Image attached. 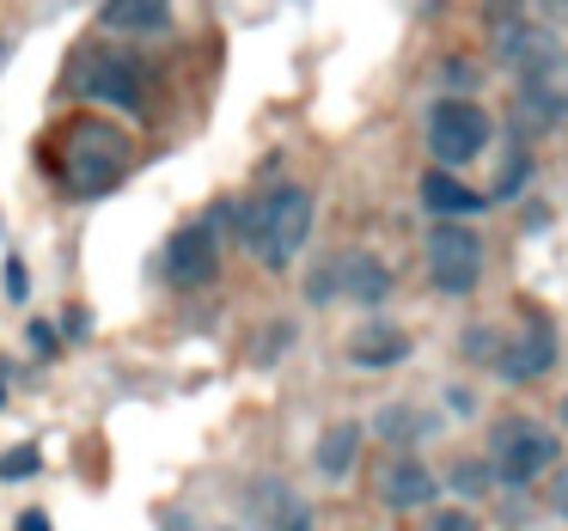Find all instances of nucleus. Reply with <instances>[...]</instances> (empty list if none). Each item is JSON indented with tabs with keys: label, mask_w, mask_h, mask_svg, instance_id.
<instances>
[{
	"label": "nucleus",
	"mask_w": 568,
	"mask_h": 531,
	"mask_svg": "<svg viewBox=\"0 0 568 531\" xmlns=\"http://www.w3.org/2000/svg\"><path fill=\"white\" fill-rule=\"evenodd\" d=\"M318 226V196L306 184H275L245 208V251L263 269H294Z\"/></svg>",
	"instance_id": "1"
},
{
	"label": "nucleus",
	"mask_w": 568,
	"mask_h": 531,
	"mask_svg": "<svg viewBox=\"0 0 568 531\" xmlns=\"http://www.w3.org/2000/svg\"><path fill=\"white\" fill-rule=\"evenodd\" d=\"M165 282L178 294H196L221 275V238H214V221H184L172 238H165V257H160Z\"/></svg>",
	"instance_id": "8"
},
{
	"label": "nucleus",
	"mask_w": 568,
	"mask_h": 531,
	"mask_svg": "<svg viewBox=\"0 0 568 531\" xmlns=\"http://www.w3.org/2000/svg\"><path fill=\"white\" fill-rule=\"evenodd\" d=\"M422 263H428V287L446 299H465L477 294L483 282V238L470 233L465 221H440L422 245Z\"/></svg>",
	"instance_id": "5"
},
{
	"label": "nucleus",
	"mask_w": 568,
	"mask_h": 531,
	"mask_svg": "<svg viewBox=\"0 0 568 531\" xmlns=\"http://www.w3.org/2000/svg\"><path fill=\"white\" fill-rule=\"evenodd\" d=\"M434 494H440V482H434V470L422 464L416 452H392L379 470V501L392 507V513H416V507H434Z\"/></svg>",
	"instance_id": "12"
},
{
	"label": "nucleus",
	"mask_w": 568,
	"mask_h": 531,
	"mask_svg": "<svg viewBox=\"0 0 568 531\" xmlns=\"http://www.w3.org/2000/svg\"><path fill=\"white\" fill-rule=\"evenodd\" d=\"M550 513L568 519V464H556V482H550Z\"/></svg>",
	"instance_id": "25"
},
{
	"label": "nucleus",
	"mask_w": 568,
	"mask_h": 531,
	"mask_svg": "<svg viewBox=\"0 0 568 531\" xmlns=\"http://www.w3.org/2000/svg\"><path fill=\"white\" fill-rule=\"evenodd\" d=\"M538 13H544V25H556V19H568V0H538Z\"/></svg>",
	"instance_id": "26"
},
{
	"label": "nucleus",
	"mask_w": 568,
	"mask_h": 531,
	"mask_svg": "<svg viewBox=\"0 0 568 531\" xmlns=\"http://www.w3.org/2000/svg\"><path fill=\"white\" fill-rule=\"evenodd\" d=\"M446 477H453V489L465 494V501H477V494L495 489V477H489V464H483V458H453V470H446Z\"/></svg>",
	"instance_id": "19"
},
{
	"label": "nucleus",
	"mask_w": 568,
	"mask_h": 531,
	"mask_svg": "<svg viewBox=\"0 0 568 531\" xmlns=\"http://www.w3.org/2000/svg\"><path fill=\"white\" fill-rule=\"evenodd\" d=\"M483 202H489V196L470 190L458 172H440V165H434V172L422 177V208L440 214V221H470V214H483Z\"/></svg>",
	"instance_id": "16"
},
{
	"label": "nucleus",
	"mask_w": 568,
	"mask_h": 531,
	"mask_svg": "<svg viewBox=\"0 0 568 531\" xmlns=\"http://www.w3.org/2000/svg\"><path fill=\"white\" fill-rule=\"evenodd\" d=\"M483 464H489V477L501 489H531L538 477H550L562 464V433H550V421H538V416H501L489 428Z\"/></svg>",
	"instance_id": "3"
},
{
	"label": "nucleus",
	"mask_w": 568,
	"mask_h": 531,
	"mask_svg": "<svg viewBox=\"0 0 568 531\" xmlns=\"http://www.w3.org/2000/svg\"><path fill=\"white\" fill-rule=\"evenodd\" d=\"M74 92L87 104H111V111H123V116L148 111V74H141L123 50H111V43H104V50H92L87 62L74 68Z\"/></svg>",
	"instance_id": "6"
},
{
	"label": "nucleus",
	"mask_w": 568,
	"mask_h": 531,
	"mask_svg": "<svg viewBox=\"0 0 568 531\" xmlns=\"http://www.w3.org/2000/svg\"><path fill=\"white\" fill-rule=\"evenodd\" d=\"M465 355L489 367V355H495V330H489V324H470V330H465Z\"/></svg>",
	"instance_id": "22"
},
{
	"label": "nucleus",
	"mask_w": 568,
	"mask_h": 531,
	"mask_svg": "<svg viewBox=\"0 0 568 531\" xmlns=\"http://www.w3.org/2000/svg\"><path fill=\"white\" fill-rule=\"evenodd\" d=\"M361 446H367V428H361V421H331V428L318 433V446H312L318 477L348 482V477H355V464H361Z\"/></svg>",
	"instance_id": "15"
},
{
	"label": "nucleus",
	"mask_w": 568,
	"mask_h": 531,
	"mask_svg": "<svg viewBox=\"0 0 568 531\" xmlns=\"http://www.w3.org/2000/svg\"><path fill=\"white\" fill-rule=\"evenodd\" d=\"M562 433H568V397H562Z\"/></svg>",
	"instance_id": "29"
},
{
	"label": "nucleus",
	"mask_w": 568,
	"mask_h": 531,
	"mask_svg": "<svg viewBox=\"0 0 568 531\" xmlns=\"http://www.w3.org/2000/svg\"><path fill=\"white\" fill-rule=\"evenodd\" d=\"M172 19V0H104L99 7V25L116 31V38H148Z\"/></svg>",
	"instance_id": "17"
},
{
	"label": "nucleus",
	"mask_w": 568,
	"mask_h": 531,
	"mask_svg": "<svg viewBox=\"0 0 568 531\" xmlns=\"http://www.w3.org/2000/svg\"><path fill=\"white\" fill-rule=\"evenodd\" d=\"M331 275H336V299H355V306H367V312H379L385 299L397 294L392 263L373 257V251H343V257L331 263Z\"/></svg>",
	"instance_id": "11"
},
{
	"label": "nucleus",
	"mask_w": 568,
	"mask_h": 531,
	"mask_svg": "<svg viewBox=\"0 0 568 531\" xmlns=\"http://www.w3.org/2000/svg\"><path fill=\"white\" fill-rule=\"evenodd\" d=\"M373 428H379V440L392 446V452H416V446H422V440H428V433H434V421L422 416L416 404H385Z\"/></svg>",
	"instance_id": "18"
},
{
	"label": "nucleus",
	"mask_w": 568,
	"mask_h": 531,
	"mask_svg": "<svg viewBox=\"0 0 568 531\" xmlns=\"http://www.w3.org/2000/svg\"><path fill=\"white\" fill-rule=\"evenodd\" d=\"M245 507H251V519H257V531H312L306 494H294L282 477H257L245 489Z\"/></svg>",
	"instance_id": "13"
},
{
	"label": "nucleus",
	"mask_w": 568,
	"mask_h": 531,
	"mask_svg": "<svg viewBox=\"0 0 568 531\" xmlns=\"http://www.w3.org/2000/svg\"><path fill=\"white\" fill-rule=\"evenodd\" d=\"M135 165V141L111 116H80L62 141V184L68 196H111Z\"/></svg>",
	"instance_id": "2"
},
{
	"label": "nucleus",
	"mask_w": 568,
	"mask_h": 531,
	"mask_svg": "<svg viewBox=\"0 0 568 531\" xmlns=\"http://www.w3.org/2000/svg\"><path fill=\"white\" fill-rule=\"evenodd\" d=\"M409 348H416V343H409L404 324L373 318V324H361V330L343 343V360H348V367H367V372H385V367H404Z\"/></svg>",
	"instance_id": "14"
},
{
	"label": "nucleus",
	"mask_w": 568,
	"mask_h": 531,
	"mask_svg": "<svg viewBox=\"0 0 568 531\" xmlns=\"http://www.w3.org/2000/svg\"><path fill=\"white\" fill-rule=\"evenodd\" d=\"M428 531H483V525H477V513H470V507H434Z\"/></svg>",
	"instance_id": "20"
},
{
	"label": "nucleus",
	"mask_w": 568,
	"mask_h": 531,
	"mask_svg": "<svg viewBox=\"0 0 568 531\" xmlns=\"http://www.w3.org/2000/svg\"><path fill=\"white\" fill-rule=\"evenodd\" d=\"M483 13H489V25H507V19L526 13V0H483Z\"/></svg>",
	"instance_id": "24"
},
{
	"label": "nucleus",
	"mask_w": 568,
	"mask_h": 531,
	"mask_svg": "<svg viewBox=\"0 0 568 531\" xmlns=\"http://www.w3.org/2000/svg\"><path fill=\"white\" fill-rule=\"evenodd\" d=\"M19 531H50V513H38V507H31V513L19 519Z\"/></svg>",
	"instance_id": "28"
},
{
	"label": "nucleus",
	"mask_w": 568,
	"mask_h": 531,
	"mask_svg": "<svg viewBox=\"0 0 568 531\" xmlns=\"http://www.w3.org/2000/svg\"><path fill=\"white\" fill-rule=\"evenodd\" d=\"M556 360H562L556 330L544 318H531V324H519V330H501V343H495V355H489V372L507 385H531V379H544Z\"/></svg>",
	"instance_id": "7"
},
{
	"label": "nucleus",
	"mask_w": 568,
	"mask_h": 531,
	"mask_svg": "<svg viewBox=\"0 0 568 531\" xmlns=\"http://www.w3.org/2000/svg\"><path fill=\"white\" fill-rule=\"evenodd\" d=\"M226 531H245V525H226Z\"/></svg>",
	"instance_id": "30"
},
{
	"label": "nucleus",
	"mask_w": 568,
	"mask_h": 531,
	"mask_svg": "<svg viewBox=\"0 0 568 531\" xmlns=\"http://www.w3.org/2000/svg\"><path fill=\"white\" fill-rule=\"evenodd\" d=\"M31 464H38V452H19V458H7V464H0V470H7V477H26Z\"/></svg>",
	"instance_id": "27"
},
{
	"label": "nucleus",
	"mask_w": 568,
	"mask_h": 531,
	"mask_svg": "<svg viewBox=\"0 0 568 531\" xmlns=\"http://www.w3.org/2000/svg\"><path fill=\"white\" fill-rule=\"evenodd\" d=\"M519 184H526V153H514V160H507V172L495 177V190H501V196H514Z\"/></svg>",
	"instance_id": "23"
},
{
	"label": "nucleus",
	"mask_w": 568,
	"mask_h": 531,
	"mask_svg": "<svg viewBox=\"0 0 568 531\" xmlns=\"http://www.w3.org/2000/svg\"><path fill=\"white\" fill-rule=\"evenodd\" d=\"M519 123L538 135V129H562L568 123V50H556L538 74L519 80V99H514Z\"/></svg>",
	"instance_id": "9"
},
{
	"label": "nucleus",
	"mask_w": 568,
	"mask_h": 531,
	"mask_svg": "<svg viewBox=\"0 0 568 531\" xmlns=\"http://www.w3.org/2000/svg\"><path fill=\"white\" fill-rule=\"evenodd\" d=\"M0 282H7V299H13V306H19V299H31V275H26V263H19V257H7Z\"/></svg>",
	"instance_id": "21"
},
{
	"label": "nucleus",
	"mask_w": 568,
	"mask_h": 531,
	"mask_svg": "<svg viewBox=\"0 0 568 531\" xmlns=\"http://www.w3.org/2000/svg\"><path fill=\"white\" fill-rule=\"evenodd\" d=\"M556 50H562V43H556V25H544V19L519 13V19H507V25H495V62H501L514 80L538 74Z\"/></svg>",
	"instance_id": "10"
},
{
	"label": "nucleus",
	"mask_w": 568,
	"mask_h": 531,
	"mask_svg": "<svg viewBox=\"0 0 568 531\" xmlns=\"http://www.w3.org/2000/svg\"><path fill=\"white\" fill-rule=\"evenodd\" d=\"M495 141V116L483 111V104L470 99H440L428 111V153L440 172H465V165H477L483 153H489Z\"/></svg>",
	"instance_id": "4"
}]
</instances>
